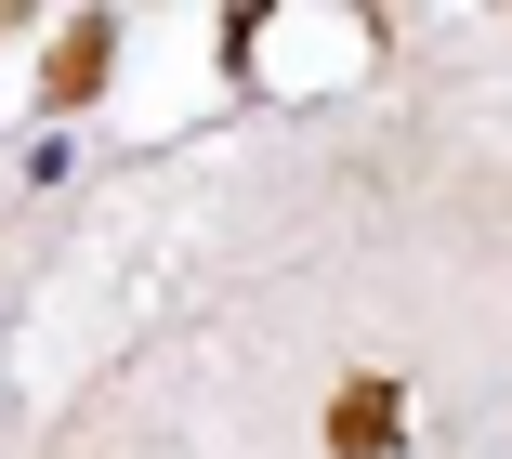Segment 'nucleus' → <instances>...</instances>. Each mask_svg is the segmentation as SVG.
Returning <instances> with one entry per match:
<instances>
[{
    "mask_svg": "<svg viewBox=\"0 0 512 459\" xmlns=\"http://www.w3.org/2000/svg\"><path fill=\"white\" fill-rule=\"evenodd\" d=\"M329 433H342L355 459H381V446H394V394H381V381H355V394L329 407Z\"/></svg>",
    "mask_w": 512,
    "mask_h": 459,
    "instance_id": "1",
    "label": "nucleus"
}]
</instances>
